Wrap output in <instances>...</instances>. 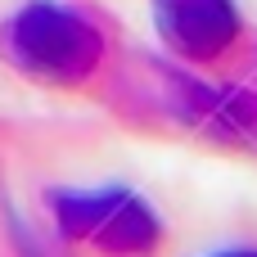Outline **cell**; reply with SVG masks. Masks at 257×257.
<instances>
[{"label": "cell", "mask_w": 257, "mask_h": 257, "mask_svg": "<svg viewBox=\"0 0 257 257\" xmlns=\"http://www.w3.org/2000/svg\"><path fill=\"white\" fill-rule=\"evenodd\" d=\"M158 32L181 59L208 63L230 50L239 18L230 0H158Z\"/></svg>", "instance_id": "cell-3"}, {"label": "cell", "mask_w": 257, "mask_h": 257, "mask_svg": "<svg viewBox=\"0 0 257 257\" xmlns=\"http://www.w3.org/2000/svg\"><path fill=\"white\" fill-rule=\"evenodd\" d=\"M0 50L14 72L41 86H81L99 72L104 36L72 9L59 5H27L0 32Z\"/></svg>", "instance_id": "cell-1"}, {"label": "cell", "mask_w": 257, "mask_h": 257, "mask_svg": "<svg viewBox=\"0 0 257 257\" xmlns=\"http://www.w3.org/2000/svg\"><path fill=\"white\" fill-rule=\"evenodd\" d=\"M50 203L68 239L104 257H149L163 239L154 208L131 190H72V194H54Z\"/></svg>", "instance_id": "cell-2"}, {"label": "cell", "mask_w": 257, "mask_h": 257, "mask_svg": "<svg viewBox=\"0 0 257 257\" xmlns=\"http://www.w3.org/2000/svg\"><path fill=\"white\" fill-rule=\"evenodd\" d=\"M217 257H257V253H248V248H244V253H217Z\"/></svg>", "instance_id": "cell-4"}]
</instances>
